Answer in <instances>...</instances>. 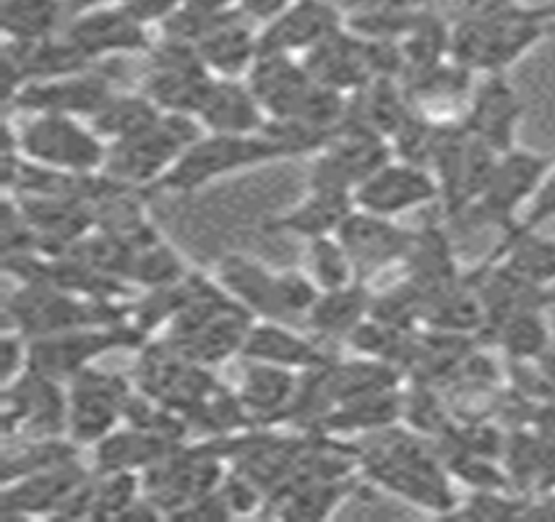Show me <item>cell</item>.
Here are the masks:
<instances>
[{
    "instance_id": "1",
    "label": "cell",
    "mask_w": 555,
    "mask_h": 522,
    "mask_svg": "<svg viewBox=\"0 0 555 522\" xmlns=\"http://www.w3.org/2000/svg\"><path fill=\"white\" fill-rule=\"evenodd\" d=\"M358 468L376 486L404 499L406 505L428 509L434 514H449L460 505L451 488V475L438 449L428 436L417 431L389 426L363 436L358 447Z\"/></svg>"
},
{
    "instance_id": "2",
    "label": "cell",
    "mask_w": 555,
    "mask_h": 522,
    "mask_svg": "<svg viewBox=\"0 0 555 522\" xmlns=\"http://www.w3.org/2000/svg\"><path fill=\"white\" fill-rule=\"evenodd\" d=\"M256 317L224 293L217 277L196 275L189 303L159 334L191 360L215 369L232 356H241Z\"/></svg>"
},
{
    "instance_id": "3",
    "label": "cell",
    "mask_w": 555,
    "mask_h": 522,
    "mask_svg": "<svg viewBox=\"0 0 555 522\" xmlns=\"http://www.w3.org/2000/svg\"><path fill=\"white\" fill-rule=\"evenodd\" d=\"M293 160L285 147L274 137H269L267 128L248 137H235V133H206L178 157V163L167 170V176L154 186L152 196L157 193H178V196H191V193L217 183V180L237 176V173L256 170V167L285 163Z\"/></svg>"
},
{
    "instance_id": "4",
    "label": "cell",
    "mask_w": 555,
    "mask_h": 522,
    "mask_svg": "<svg viewBox=\"0 0 555 522\" xmlns=\"http://www.w3.org/2000/svg\"><path fill=\"white\" fill-rule=\"evenodd\" d=\"M128 303L81 295L48 282H18L5 298V327L35 340L79 327L118 324L128 321Z\"/></svg>"
},
{
    "instance_id": "5",
    "label": "cell",
    "mask_w": 555,
    "mask_h": 522,
    "mask_svg": "<svg viewBox=\"0 0 555 522\" xmlns=\"http://www.w3.org/2000/svg\"><path fill=\"white\" fill-rule=\"evenodd\" d=\"M198 137H204V128L193 115L165 113L157 124L144 128L135 137L107 144V160L102 173L128 189L144 191L146 196H152L154 186L167 176L180 154Z\"/></svg>"
},
{
    "instance_id": "6",
    "label": "cell",
    "mask_w": 555,
    "mask_h": 522,
    "mask_svg": "<svg viewBox=\"0 0 555 522\" xmlns=\"http://www.w3.org/2000/svg\"><path fill=\"white\" fill-rule=\"evenodd\" d=\"M14 133L18 154L44 170L100 173L107 160V141L94 126L74 115H27L24 124H5Z\"/></svg>"
},
{
    "instance_id": "7",
    "label": "cell",
    "mask_w": 555,
    "mask_h": 522,
    "mask_svg": "<svg viewBox=\"0 0 555 522\" xmlns=\"http://www.w3.org/2000/svg\"><path fill=\"white\" fill-rule=\"evenodd\" d=\"M553 165L555 152H534L519 144L503 152L488 186L456 222L475 225V228H495L506 233L519 220L529 199L540 189Z\"/></svg>"
},
{
    "instance_id": "8",
    "label": "cell",
    "mask_w": 555,
    "mask_h": 522,
    "mask_svg": "<svg viewBox=\"0 0 555 522\" xmlns=\"http://www.w3.org/2000/svg\"><path fill=\"white\" fill-rule=\"evenodd\" d=\"M144 343L146 338L131 327V321L44 334L29 340V369L68 384L76 373L96 366L107 353L139 351Z\"/></svg>"
},
{
    "instance_id": "9",
    "label": "cell",
    "mask_w": 555,
    "mask_h": 522,
    "mask_svg": "<svg viewBox=\"0 0 555 522\" xmlns=\"http://www.w3.org/2000/svg\"><path fill=\"white\" fill-rule=\"evenodd\" d=\"M217 76L206 68L198 50L189 42L170 40L154 42L146 53V66L139 89L163 113L193 115L196 118L204 97L209 94Z\"/></svg>"
},
{
    "instance_id": "10",
    "label": "cell",
    "mask_w": 555,
    "mask_h": 522,
    "mask_svg": "<svg viewBox=\"0 0 555 522\" xmlns=\"http://www.w3.org/2000/svg\"><path fill=\"white\" fill-rule=\"evenodd\" d=\"M135 395L133 379L118 371L89 366L68 382V440L92 449L126 423L128 405Z\"/></svg>"
},
{
    "instance_id": "11",
    "label": "cell",
    "mask_w": 555,
    "mask_h": 522,
    "mask_svg": "<svg viewBox=\"0 0 555 522\" xmlns=\"http://www.w3.org/2000/svg\"><path fill=\"white\" fill-rule=\"evenodd\" d=\"M133 384L141 395L157 399L167 408L185 416L219 384L211 369L191 360L165 338L146 340L139 347V360L133 366Z\"/></svg>"
},
{
    "instance_id": "12",
    "label": "cell",
    "mask_w": 555,
    "mask_h": 522,
    "mask_svg": "<svg viewBox=\"0 0 555 522\" xmlns=\"http://www.w3.org/2000/svg\"><path fill=\"white\" fill-rule=\"evenodd\" d=\"M68 436V384L27 369L3 384V440Z\"/></svg>"
},
{
    "instance_id": "13",
    "label": "cell",
    "mask_w": 555,
    "mask_h": 522,
    "mask_svg": "<svg viewBox=\"0 0 555 522\" xmlns=\"http://www.w3.org/2000/svg\"><path fill=\"white\" fill-rule=\"evenodd\" d=\"M391 157V144L384 137L360 126L341 124L328 144L311 154L308 189H328L354 196L360 183Z\"/></svg>"
},
{
    "instance_id": "14",
    "label": "cell",
    "mask_w": 555,
    "mask_h": 522,
    "mask_svg": "<svg viewBox=\"0 0 555 522\" xmlns=\"http://www.w3.org/2000/svg\"><path fill=\"white\" fill-rule=\"evenodd\" d=\"M152 24L135 16L122 3H100L81 14L70 16L63 29L76 48L81 50L94 66H100L107 58L118 55H146L154 48Z\"/></svg>"
},
{
    "instance_id": "15",
    "label": "cell",
    "mask_w": 555,
    "mask_h": 522,
    "mask_svg": "<svg viewBox=\"0 0 555 522\" xmlns=\"http://www.w3.org/2000/svg\"><path fill=\"white\" fill-rule=\"evenodd\" d=\"M115 92H118V89H115L113 76H107L105 71L100 68H89L79 71V74L57 76V79L27 84V87H22L14 97L5 100V113H50L92 120Z\"/></svg>"
},
{
    "instance_id": "16",
    "label": "cell",
    "mask_w": 555,
    "mask_h": 522,
    "mask_svg": "<svg viewBox=\"0 0 555 522\" xmlns=\"http://www.w3.org/2000/svg\"><path fill=\"white\" fill-rule=\"evenodd\" d=\"M438 204H441V189H438L434 173L425 165L399 157L386 160L354 191V206L373 212V215L391 217V220Z\"/></svg>"
},
{
    "instance_id": "17",
    "label": "cell",
    "mask_w": 555,
    "mask_h": 522,
    "mask_svg": "<svg viewBox=\"0 0 555 522\" xmlns=\"http://www.w3.org/2000/svg\"><path fill=\"white\" fill-rule=\"evenodd\" d=\"M337 238L350 254L358 280L371 282L380 272L402 267L415 241V230L402 228L391 217L373 215L354 206L337 230Z\"/></svg>"
},
{
    "instance_id": "18",
    "label": "cell",
    "mask_w": 555,
    "mask_h": 522,
    "mask_svg": "<svg viewBox=\"0 0 555 522\" xmlns=\"http://www.w3.org/2000/svg\"><path fill=\"white\" fill-rule=\"evenodd\" d=\"M525 118V102L506 74H482L475 81L467 107L462 113V124L499 154L514 150L519 141V126Z\"/></svg>"
},
{
    "instance_id": "19",
    "label": "cell",
    "mask_w": 555,
    "mask_h": 522,
    "mask_svg": "<svg viewBox=\"0 0 555 522\" xmlns=\"http://www.w3.org/2000/svg\"><path fill=\"white\" fill-rule=\"evenodd\" d=\"M347 24L337 0H293L258 29L261 53L306 55Z\"/></svg>"
},
{
    "instance_id": "20",
    "label": "cell",
    "mask_w": 555,
    "mask_h": 522,
    "mask_svg": "<svg viewBox=\"0 0 555 522\" xmlns=\"http://www.w3.org/2000/svg\"><path fill=\"white\" fill-rule=\"evenodd\" d=\"M92 479V470L83 468L81 457L66 466H57L42 473L27 475L11 483H3L0 494V518L3 520H55L63 505Z\"/></svg>"
},
{
    "instance_id": "21",
    "label": "cell",
    "mask_w": 555,
    "mask_h": 522,
    "mask_svg": "<svg viewBox=\"0 0 555 522\" xmlns=\"http://www.w3.org/2000/svg\"><path fill=\"white\" fill-rule=\"evenodd\" d=\"M241 356L243 360H258L298 373L319 371L337 358L332 345L315 338L306 327L267 319H256V324L250 327Z\"/></svg>"
},
{
    "instance_id": "22",
    "label": "cell",
    "mask_w": 555,
    "mask_h": 522,
    "mask_svg": "<svg viewBox=\"0 0 555 522\" xmlns=\"http://www.w3.org/2000/svg\"><path fill=\"white\" fill-rule=\"evenodd\" d=\"M302 63H306L308 74L315 81L337 89L341 94L358 92L365 84L376 79L371 44H367L365 37L354 35L347 24L339 31H334L328 40L315 44L311 53L302 55Z\"/></svg>"
},
{
    "instance_id": "23",
    "label": "cell",
    "mask_w": 555,
    "mask_h": 522,
    "mask_svg": "<svg viewBox=\"0 0 555 522\" xmlns=\"http://www.w3.org/2000/svg\"><path fill=\"white\" fill-rule=\"evenodd\" d=\"M245 81L267 111L269 120H287L300 111L306 97L315 87V79L308 74L306 63L298 55L261 53Z\"/></svg>"
},
{
    "instance_id": "24",
    "label": "cell",
    "mask_w": 555,
    "mask_h": 522,
    "mask_svg": "<svg viewBox=\"0 0 555 522\" xmlns=\"http://www.w3.org/2000/svg\"><path fill=\"white\" fill-rule=\"evenodd\" d=\"M354 209L352 193L328 191V189H308L298 204L276 212L261 220V233L267 235H295L302 241L313 238L337 235L341 222Z\"/></svg>"
},
{
    "instance_id": "25",
    "label": "cell",
    "mask_w": 555,
    "mask_h": 522,
    "mask_svg": "<svg viewBox=\"0 0 555 522\" xmlns=\"http://www.w3.org/2000/svg\"><path fill=\"white\" fill-rule=\"evenodd\" d=\"M276 275L280 269L245 254H224L215 267V277L224 293L256 319L267 321H285L276 293Z\"/></svg>"
},
{
    "instance_id": "26",
    "label": "cell",
    "mask_w": 555,
    "mask_h": 522,
    "mask_svg": "<svg viewBox=\"0 0 555 522\" xmlns=\"http://www.w3.org/2000/svg\"><path fill=\"white\" fill-rule=\"evenodd\" d=\"M196 120L206 133L248 137L267 128L269 115L245 79H215L198 107Z\"/></svg>"
},
{
    "instance_id": "27",
    "label": "cell",
    "mask_w": 555,
    "mask_h": 522,
    "mask_svg": "<svg viewBox=\"0 0 555 522\" xmlns=\"http://www.w3.org/2000/svg\"><path fill=\"white\" fill-rule=\"evenodd\" d=\"M300 379L302 373L298 371L258 364V360H245L243 379L235 386V392L250 421L271 426V421H287L295 397H298Z\"/></svg>"
},
{
    "instance_id": "28",
    "label": "cell",
    "mask_w": 555,
    "mask_h": 522,
    "mask_svg": "<svg viewBox=\"0 0 555 522\" xmlns=\"http://www.w3.org/2000/svg\"><path fill=\"white\" fill-rule=\"evenodd\" d=\"M258 29H261L258 24L235 11L222 24H217L209 35L202 37L196 42V50L217 79H245L261 55Z\"/></svg>"
},
{
    "instance_id": "29",
    "label": "cell",
    "mask_w": 555,
    "mask_h": 522,
    "mask_svg": "<svg viewBox=\"0 0 555 522\" xmlns=\"http://www.w3.org/2000/svg\"><path fill=\"white\" fill-rule=\"evenodd\" d=\"M402 408L404 397L399 395L397 390L354 397L347 399V403L334 405V408L311 429V434L354 436V440H363L367 434H376V431L397 426V421L402 418Z\"/></svg>"
},
{
    "instance_id": "30",
    "label": "cell",
    "mask_w": 555,
    "mask_h": 522,
    "mask_svg": "<svg viewBox=\"0 0 555 522\" xmlns=\"http://www.w3.org/2000/svg\"><path fill=\"white\" fill-rule=\"evenodd\" d=\"M373 290L371 282L354 280L352 285L326 290L319 295L306 319V330L324 343H347L350 334L371 317Z\"/></svg>"
},
{
    "instance_id": "31",
    "label": "cell",
    "mask_w": 555,
    "mask_h": 522,
    "mask_svg": "<svg viewBox=\"0 0 555 522\" xmlns=\"http://www.w3.org/2000/svg\"><path fill=\"white\" fill-rule=\"evenodd\" d=\"M176 447H180V444L165 440V436L133 426V423H122V426L115 429L113 434H107L105 440L96 442L92 447V470L94 473H118V470L144 473L159 457H165Z\"/></svg>"
},
{
    "instance_id": "32",
    "label": "cell",
    "mask_w": 555,
    "mask_h": 522,
    "mask_svg": "<svg viewBox=\"0 0 555 522\" xmlns=\"http://www.w3.org/2000/svg\"><path fill=\"white\" fill-rule=\"evenodd\" d=\"M482 343L499 347L508 364H534L555 347L547 308H527V311L512 314L493 330H488Z\"/></svg>"
},
{
    "instance_id": "33",
    "label": "cell",
    "mask_w": 555,
    "mask_h": 522,
    "mask_svg": "<svg viewBox=\"0 0 555 522\" xmlns=\"http://www.w3.org/2000/svg\"><path fill=\"white\" fill-rule=\"evenodd\" d=\"M70 22L68 0H0V24L9 42H40Z\"/></svg>"
},
{
    "instance_id": "34",
    "label": "cell",
    "mask_w": 555,
    "mask_h": 522,
    "mask_svg": "<svg viewBox=\"0 0 555 522\" xmlns=\"http://www.w3.org/2000/svg\"><path fill=\"white\" fill-rule=\"evenodd\" d=\"M81 447L68 436H44V440H11L3 442V468L0 479L3 483L27 479V475L42 473V470L66 466L79 460Z\"/></svg>"
},
{
    "instance_id": "35",
    "label": "cell",
    "mask_w": 555,
    "mask_h": 522,
    "mask_svg": "<svg viewBox=\"0 0 555 522\" xmlns=\"http://www.w3.org/2000/svg\"><path fill=\"white\" fill-rule=\"evenodd\" d=\"M163 115L165 113L141 89H133V92H120L118 89L89 124L107 144H113V141L135 137L144 128L157 124Z\"/></svg>"
},
{
    "instance_id": "36",
    "label": "cell",
    "mask_w": 555,
    "mask_h": 522,
    "mask_svg": "<svg viewBox=\"0 0 555 522\" xmlns=\"http://www.w3.org/2000/svg\"><path fill=\"white\" fill-rule=\"evenodd\" d=\"M189 272L191 269L189 264L183 262V256L159 235L157 241L133 249L131 262H128L126 269V282L128 288L157 290L176 285V282L183 280Z\"/></svg>"
},
{
    "instance_id": "37",
    "label": "cell",
    "mask_w": 555,
    "mask_h": 522,
    "mask_svg": "<svg viewBox=\"0 0 555 522\" xmlns=\"http://www.w3.org/2000/svg\"><path fill=\"white\" fill-rule=\"evenodd\" d=\"M506 264L516 275L525 280L534 282L540 288L555 285V238H547L542 233H532L519 238V241L508 243L506 249L488 254L480 264Z\"/></svg>"
},
{
    "instance_id": "38",
    "label": "cell",
    "mask_w": 555,
    "mask_h": 522,
    "mask_svg": "<svg viewBox=\"0 0 555 522\" xmlns=\"http://www.w3.org/2000/svg\"><path fill=\"white\" fill-rule=\"evenodd\" d=\"M302 269L311 275V280L319 285L321 293L352 285V282L358 280L350 254L341 246L337 235H324L306 241V264H302Z\"/></svg>"
},
{
    "instance_id": "39",
    "label": "cell",
    "mask_w": 555,
    "mask_h": 522,
    "mask_svg": "<svg viewBox=\"0 0 555 522\" xmlns=\"http://www.w3.org/2000/svg\"><path fill=\"white\" fill-rule=\"evenodd\" d=\"M553 222H555V165H553V170L545 176V180L540 183V189L534 191V196L529 199V204L519 215V220L514 222V228L506 230V233H501L499 243L490 249V254L506 249L508 243L519 241V238H525V235L542 233V230Z\"/></svg>"
},
{
    "instance_id": "40",
    "label": "cell",
    "mask_w": 555,
    "mask_h": 522,
    "mask_svg": "<svg viewBox=\"0 0 555 522\" xmlns=\"http://www.w3.org/2000/svg\"><path fill=\"white\" fill-rule=\"evenodd\" d=\"M293 0H237V9H241L243 16H248L250 22L263 27V24L271 22L280 11H285Z\"/></svg>"
},
{
    "instance_id": "41",
    "label": "cell",
    "mask_w": 555,
    "mask_h": 522,
    "mask_svg": "<svg viewBox=\"0 0 555 522\" xmlns=\"http://www.w3.org/2000/svg\"><path fill=\"white\" fill-rule=\"evenodd\" d=\"M527 518H555V488L529 499Z\"/></svg>"
},
{
    "instance_id": "42",
    "label": "cell",
    "mask_w": 555,
    "mask_h": 522,
    "mask_svg": "<svg viewBox=\"0 0 555 522\" xmlns=\"http://www.w3.org/2000/svg\"><path fill=\"white\" fill-rule=\"evenodd\" d=\"M100 3H109V0H68V9H70V16L81 14V11L92 9V5H100Z\"/></svg>"
}]
</instances>
